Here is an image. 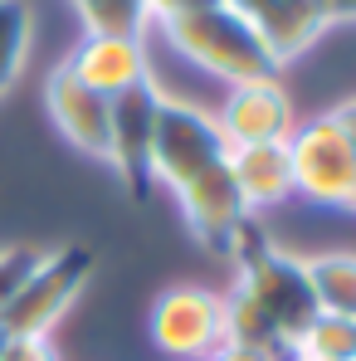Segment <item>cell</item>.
Listing matches in <instances>:
<instances>
[{"label": "cell", "mask_w": 356, "mask_h": 361, "mask_svg": "<svg viewBox=\"0 0 356 361\" xmlns=\"http://www.w3.org/2000/svg\"><path fill=\"white\" fill-rule=\"evenodd\" d=\"M171 49L180 59H190L200 73L220 78V83H264V78H278L283 63L274 59V49L264 44V35L239 15L235 5H210V10H195V15H180L161 25Z\"/></svg>", "instance_id": "cell-1"}, {"label": "cell", "mask_w": 356, "mask_h": 361, "mask_svg": "<svg viewBox=\"0 0 356 361\" xmlns=\"http://www.w3.org/2000/svg\"><path fill=\"white\" fill-rule=\"evenodd\" d=\"M88 274H93V254L88 249H78V244L44 249L39 264H35V274L25 279V288L0 312L5 337H49L59 327V317L78 302Z\"/></svg>", "instance_id": "cell-2"}, {"label": "cell", "mask_w": 356, "mask_h": 361, "mask_svg": "<svg viewBox=\"0 0 356 361\" xmlns=\"http://www.w3.org/2000/svg\"><path fill=\"white\" fill-rule=\"evenodd\" d=\"M288 166H293V195L327 210H356V152L327 113L293 127Z\"/></svg>", "instance_id": "cell-3"}, {"label": "cell", "mask_w": 356, "mask_h": 361, "mask_svg": "<svg viewBox=\"0 0 356 361\" xmlns=\"http://www.w3.org/2000/svg\"><path fill=\"white\" fill-rule=\"evenodd\" d=\"M230 157L225 137H220V122L215 113L195 108V103H180L166 98L161 103V118H156V142H152V180L166 185L176 195L180 185H190L195 176H205L210 166H220Z\"/></svg>", "instance_id": "cell-4"}, {"label": "cell", "mask_w": 356, "mask_h": 361, "mask_svg": "<svg viewBox=\"0 0 356 361\" xmlns=\"http://www.w3.org/2000/svg\"><path fill=\"white\" fill-rule=\"evenodd\" d=\"M152 347L171 361H210L225 352V293L200 283H171L152 302Z\"/></svg>", "instance_id": "cell-5"}, {"label": "cell", "mask_w": 356, "mask_h": 361, "mask_svg": "<svg viewBox=\"0 0 356 361\" xmlns=\"http://www.w3.org/2000/svg\"><path fill=\"white\" fill-rule=\"evenodd\" d=\"M161 83L147 73L108 108V166L122 176L132 195L152 190V142H156V118H161Z\"/></svg>", "instance_id": "cell-6"}, {"label": "cell", "mask_w": 356, "mask_h": 361, "mask_svg": "<svg viewBox=\"0 0 356 361\" xmlns=\"http://www.w3.org/2000/svg\"><path fill=\"white\" fill-rule=\"evenodd\" d=\"M249 298L259 302V312L278 327V337L293 347L297 337L307 332V322L317 317V302H312V288H307V274H302V259L297 254H283L278 244L254 259L249 269H239V283Z\"/></svg>", "instance_id": "cell-7"}, {"label": "cell", "mask_w": 356, "mask_h": 361, "mask_svg": "<svg viewBox=\"0 0 356 361\" xmlns=\"http://www.w3.org/2000/svg\"><path fill=\"white\" fill-rule=\"evenodd\" d=\"M225 147H274L293 137V98L283 88V78H264V83H239L230 88L225 108L215 113Z\"/></svg>", "instance_id": "cell-8"}, {"label": "cell", "mask_w": 356, "mask_h": 361, "mask_svg": "<svg viewBox=\"0 0 356 361\" xmlns=\"http://www.w3.org/2000/svg\"><path fill=\"white\" fill-rule=\"evenodd\" d=\"M44 108H49V122L59 127V137L68 147H78L93 161H108V108H113V98L93 93L68 63H59L44 78Z\"/></svg>", "instance_id": "cell-9"}, {"label": "cell", "mask_w": 356, "mask_h": 361, "mask_svg": "<svg viewBox=\"0 0 356 361\" xmlns=\"http://www.w3.org/2000/svg\"><path fill=\"white\" fill-rule=\"evenodd\" d=\"M176 205H180V215H185V225H190V235L205 249H215V254H225L230 235L249 220V210L239 200V185L230 176V157L220 166H210L205 176H195L190 185H180Z\"/></svg>", "instance_id": "cell-10"}, {"label": "cell", "mask_w": 356, "mask_h": 361, "mask_svg": "<svg viewBox=\"0 0 356 361\" xmlns=\"http://www.w3.org/2000/svg\"><path fill=\"white\" fill-rule=\"evenodd\" d=\"M225 5H235L239 15L264 35V44L274 49L278 63L307 54L332 30L327 0H225Z\"/></svg>", "instance_id": "cell-11"}, {"label": "cell", "mask_w": 356, "mask_h": 361, "mask_svg": "<svg viewBox=\"0 0 356 361\" xmlns=\"http://www.w3.org/2000/svg\"><path fill=\"white\" fill-rule=\"evenodd\" d=\"M68 68L103 98H118L127 93L137 78L152 73V59H147V39L142 35H83L78 49L68 54Z\"/></svg>", "instance_id": "cell-12"}, {"label": "cell", "mask_w": 356, "mask_h": 361, "mask_svg": "<svg viewBox=\"0 0 356 361\" xmlns=\"http://www.w3.org/2000/svg\"><path fill=\"white\" fill-rule=\"evenodd\" d=\"M230 176L239 185L244 210H269L293 195V166H288V142L274 147H230Z\"/></svg>", "instance_id": "cell-13"}, {"label": "cell", "mask_w": 356, "mask_h": 361, "mask_svg": "<svg viewBox=\"0 0 356 361\" xmlns=\"http://www.w3.org/2000/svg\"><path fill=\"white\" fill-rule=\"evenodd\" d=\"M302 274L322 317L356 322V254H312L302 259Z\"/></svg>", "instance_id": "cell-14"}, {"label": "cell", "mask_w": 356, "mask_h": 361, "mask_svg": "<svg viewBox=\"0 0 356 361\" xmlns=\"http://www.w3.org/2000/svg\"><path fill=\"white\" fill-rule=\"evenodd\" d=\"M30 39H35L30 0H0V98L15 88L20 68L30 59Z\"/></svg>", "instance_id": "cell-15"}, {"label": "cell", "mask_w": 356, "mask_h": 361, "mask_svg": "<svg viewBox=\"0 0 356 361\" xmlns=\"http://www.w3.org/2000/svg\"><path fill=\"white\" fill-rule=\"evenodd\" d=\"M297 361H356V322L347 317H312L307 332L293 342Z\"/></svg>", "instance_id": "cell-16"}, {"label": "cell", "mask_w": 356, "mask_h": 361, "mask_svg": "<svg viewBox=\"0 0 356 361\" xmlns=\"http://www.w3.org/2000/svg\"><path fill=\"white\" fill-rule=\"evenodd\" d=\"M83 35H147V0H73Z\"/></svg>", "instance_id": "cell-17"}, {"label": "cell", "mask_w": 356, "mask_h": 361, "mask_svg": "<svg viewBox=\"0 0 356 361\" xmlns=\"http://www.w3.org/2000/svg\"><path fill=\"white\" fill-rule=\"evenodd\" d=\"M44 249H30V244H15V249H0V312L15 302V293L25 288V279L35 274Z\"/></svg>", "instance_id": "cell-18"}, {"label": "cell", "mask_w": 356, "mask_h": 361, "mask_svg": "<svg viewBox=\"0 0 356 361\" xmlns=\"http://www.w3.org/2000/svg\"><path fill=\"white\" fill-rule=\"evenodd\" d=\"M0 361H54V347L49 337H10Z\"/></svg>", "instance_id": "cell-19"}, {"label": "cell", "mask_w": 356, "mask_h": 361, "mask_svg": "<svg viewBox=\"0 0 356 361\" xmlns=\"http://www.w3.org/2000/svg\"><path fill=\"white\" fill-rule=\"evenodd\" d=\"M210 5H225V0H147V15H152L156 25H166V20L195 15V10H210Z\"/></svg>", "instance_id": "cell-20"}, {"label": "cell", "mask_w": 356, "mask_h": 361, "mask_svg": "<svg viewBox=\"0 0 356 361\" xmlns=\"http://www.w3.org/2000/svg\"><path fill=\"white\" fill-rule=\"evenodd\" d=\"M327 118L337 122V132L347 137V147L356 152V93H352V98H342V103H337V108H332Z\"/></svg>", "instance_id": "cell-21"}, {"label": "cell", "mask_w": 356, "mask_h": 361, "mask_svg": "<svg viewBox=\"0 0 356 361\" xmlns=\"http://www.w3.org/2000/svg\"><path fill=\"white\" fill-rule=\"evenodd\" d=\"M327 15H332V25L337 20H356V0H327Z\"/></svg>", "instance_id": "cell-22"}, {"label": "cell", "mask_w": 356, "mask_h": 361, "mask_svg": "<svg viewBox=\"0 0 356 361\" xmlns=\"http://www.w3.org/2000/svg\"><path fill=\"white\" fill-rule=\"evenodd\" d=\"M210 361H269V357H259V352H244V347H225V352H215Z\"/></svg>", "instance_id": "cell-23"}, {"label": "cell", "mask_w": 356, "mask_h": 361, "mask_svg": "<svg viewBox=\"0 0 356 361\" xmlns=\"http://www.w3.org/2000/svg\"><path fill=\"white\" fill-rule=\"evenodd\" d=\"M5 342H10V337H5V327H0V352H5Z\"/></svg>", "instance_id": "cell-24"}]
</instances>
